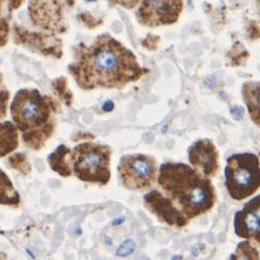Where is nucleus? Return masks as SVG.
<instances>
[{"label": "nucleus", "instance_id": "obj_1", "mask_svg": "<svg viewBox=\"0 0 260 260\" xmlns=\"http://www.w3.org/2000/svg\"><path fill=\"white\" fill-rule=\"evenodd\" d=\"M69 68L85 90L120 89L145 74L132 51L108 35H102L91 46H80Z\"/></svg>", "mask_w": 260, "mask_h": 260}, {"label": "nucleus", "instance_id": "obj_2", "mask_svg": "<svg viewBox=\"0 0 260 260\" xmlns=\"http://www.w3.org/2000/svg\"><path fill=\"white\" fill-rule=\"evenodd\" d=\"M158 183L188 220L210 211L216 200L210 178L187 164H162Z\"/></svg>", "mask_w": 260, "mask_h": 260}, {"label": "nucleus", "instance_id": "obj_3", "mask_svg": "<svg viewBox=\"0 0 260 260\" xmlns=\"http://www.w3.org/2000/svg\"><path fill=\"white\" fill-rule=\"evenodd\" d=\"M226 187L233 200L241 201L260 188V162L254 153L233 154L224 168Z\"/></svg>", "mask_w": 260, "mask_h": 260}, {"label": "nucleus", "instance_id": "obj_4", "mask_svg": "<svg viewBox=\"0 0 260 260\" xmlns=\"http://www.w3.org/2000/svg\"><path fill=\"white\" fill-rule=\"evenodd\" d=\"M109 155L107 147L83 144L75 150V171L77 175L89 181L105 184L109 179Z\"/></svg>", "mask_w": 260, "mask_h": 260}, {"label": "nucleus", "instance_id": "obj_5", "mask_svg": "<svg viewBox=\"0 0 260 260\" xmlns=\"http://www.w3.org/2000/svg\"><path fill=\"white\" fill-rule=\"evenodd\" d=\"M157 161L150 155L131 154L120 160V176L129 190L150 188L157 179Z\"/></svg>", "mask_w": 260, "mask_h": 260}, {"label": "nucleus", "instance_id": "obj_6", "mask_svg": "<svg viewBox=\"0 0 260 260\" xmlns=\"http://www.w3.org/2000/svg\"><path fill=\"white\" fill-rule=\"evenodd\" d=\"M13 119L23 131L31 126H39L49 117V107L37 91H21L11 107Z\"/></svg>", "mask_w": 260, "mask_h": 260}, {"label": "nucleus", "instance_id": "obj_7", "mask_svg": "<svg viewBox=\"0 0 260 260\" xmlns=\"http://www.w3.org/2000/svg\"><path fill=\"white\" fill-rule=\"evenodd\" d=\"M183 11V0H143L137 11L138 21L148 27L177 22Z\"/></svg>", "mask_w": 260, "mask_h": 260}, {"label": "nucleus", "instance_id": "obj_8", "mask_svg": "<svg viewBox=\"0 0 260 260\" xmlns=\"http://www.w3.org/2000/svg\"><path fill=\"white\" fill-rule=\"evenodd\" d=\"M145 205L153 215L169 226L183 228L187 226L189 220L185 217L169 198L164 197L158 190H152L144 198Z\"/></svg>", "mask_w": 260, "mask_h": 260}, {"label": "nucleus", "instance_id": "obj_9", "mask_svg": "<svg viewBox=\"0 0 260 260\" xmlns=\"http://www.w3.org/2000/svg\"><path fill=\"white\" fill-rule=\"evenodd\" d=\"M189 161L199 174L211 178L218 171V152L210 140L196 142L188 150Z\"/></svg>", "mask_w": 260, "mask_h": 260}, {"label": "nucleus", "instance_id": "obj_10", "mask_svg": "<svg viewBox=\"0 0 260 260\" xmlns=\"http://www.w3.org/2000/svg\"><path fill=\"white\" fill-rule=\"evenodd\" d=\"M235 232L243 239H253L260 244V196L248 201L235 216Z\"/></svg>", "mask_w": 260, "mask_h": 260}, {"label": "nucleus", "instance_id": "obj_11", "mask_svg": "<svg viewBox=\"0 0 260 260\" xmlns=\"http://www.w3.org/2000/svg\"><path fill=\"white\" fill-rule=\"evenodd\" d=\"M242 95L254 123L260 126V82H246Z\"/></svg>", "mask_w": 260, "mask_h": 260}, {"label": "nucleus", "instance_id": "obj_12", "mask_svg": "<svg viewBox=\"0 0 260 260\" xmlns=\"http://www.w3.org/2000/svg\"><path fill=\"white\" fill-rule=\"evenodd\" d=\"M229 260H260L258 249L249 241L241 242Z\"/></svg>", "mask_w": 260, "mask_h": 260}, {"label": "nucleus", "instance_id": "obj_13", "mask_svg": "<svg viewBox=\"0 0 260 260\" xmlns=\"http://www.w3.org/2000/svg\"><path fill=\"white\" fill-rule=\"evenodd\" d=\"M136 248V243L135 241L127 239L125 240L123 243H121L120 246L118 247L117 252H116V256L117 257H127L129 255H132L134 253V250Z\"/></svg>", "mask_w": 260, "mask_h": 260}, {"label": "nucleus", "instance_id": "obj_14", "mask_svg": "<svg viewBox=\"0 0 260 260\" xmlns=\"http://www.w3.org/2000/svg\"><path fill=\"white\" fill-rule=\"evenodd\" d=\"M109 3L112 5L122 6L126 9H134L140 3V0H109Z\"/></svg>", "mask_w": 260, "mask_h": 260}, {"label": "nucleus", "instance_id": "obj_15", "mask_svg": "<svg viewBox=\"0 0 260 260\" xmlns=\"http://www.w3.org/2000/svg\"><path fill=\"white\" fill-rule=\"evenodd\" d=\"M7 99H8V95H7V93H6V94H3L2 92H0V117L5 116V112H6V102H7Z\"/></svg>", "mask_w": 260, "mask_h": 260}, {"label": "nucleus", "instance_id": "obj_16", "mask_svg": "<svg viewBox=\"0 0 260 260\" xmlns=\"http://www.w3.org/2000/svg\"><path fill=\"white\" fill-rule=\"evenodd\" d=\"M231 114H232V117L236 120H240L241 118H243V109L239 106H235L231 108Z\"/></svg>", "mask_w": 260, "mask_h": 260}, {"label": "nucleus", "instance_id": "obj_17", "mask_svg": "<svg viewBox=\"0 0 260 260\" xmlns=\"http://www.w3.org/2000/svg\"><path fill=\"white\" fill-rule=\"evenodd\" d=\"M112 109H114V103H112V102L108 101V102L104 104V106H103L104 111H111Z\"/></svg>", "mask_w": 260, "mask_h": 260}, {"label": "nucleus", "instance_id": "obj_18", "mask_svg": "<svg viewBox=\"0 0 260 260\" xmlns=\"http://www.w3.org/2000/svg\"><path fill=\"white\" fill-rule=\"evenodd\" d=\"M124 221V218L122 217H119V218H117V219H115V220H112V226H115V227H117V226H120L121 223H122Z\"/></svg>", "mask_w": 260, "mask_h": 260}, {"label": "nucleus", "instance_id": "obj_19", "mask_svg": "<svg viewBox=\"0 0 260 260\" xmlns=\"http://www.w3.org/2000/svg\"><path fill=\"white\" fill-rule=\"evenodd\" d=\"M26 252H27V254L32 258V259H35V258H36V257H35V255L31 253V250L29 249V248H27V249H26Z\"/></svg>", "mask_w": 260, "mask_h": 260}, {"label": "nucleus", "instance_id": "obj_20", "mask_svg": "<svg viewBox=\"0 0 260 260\" xmlns=\"http://www.w3.org/2000/svg\"><path fill=\"white\" fill-rule=\"evenodd\" d=\"M88 2H94V0H88Z\"/></svg>", "mask_w": 260, "mask_h": 260}]
</instances>
